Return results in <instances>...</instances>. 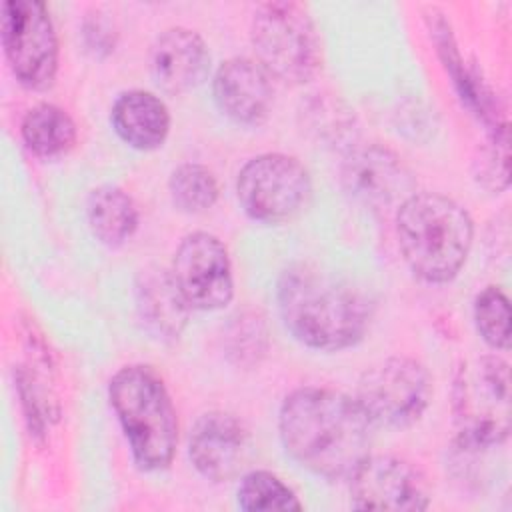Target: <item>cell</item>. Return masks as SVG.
<instances>
[{"instance_id":"obj_1","label":"cell","mask_w":512,"mask_h":512,"mask_svg":"<svg viewBox=\"0 0 512 512\" xmlns=\"http://www.w3.org/2000/svg\"><path fill=\"white\" fill-rule=\"evenodd\" d=\"M374 428L354 396L318 386L290 392L278 414L286 452L326 480H344L356 472L370 456Z\"/></svg>"},{"instance_id":"obj_2","label":"cell","mask_w":512,"mask_h":512,"mask_svg":"<svg viewBox=\"0 0 512 512\" xmlns=\"http://www.w3.org/2000/svg\"><path fill=\"white\" fill-rule=\"evenodd\" d=\"M276 300L288 332L314 350L336 352L358 344L372 316L360 288L310 262H296L280 274Z\"/></svg>"},{"instance_id":"obj_3","label":"cell","mask_w":512,"mask_h":512,"mask_svg":"<svg viewBox=\"0 0 512 512\" xmlns=\"http://www.w3.org/2000/svg\"><path fill=\"white\" fill-rule=\"evenodd\" d=\"M396 236L408 268L426 282L442 284L464 266L474 226L456 200L438 192H412L396 212Z\"/></svg>"},{"instance_id":"obj_4","label":"cell","mask_w":512,"mask_h":512,"mask_svg":"<svg viewBox=\"0 0 512 512\" xmlns=\"http://www.w3.org/2000/svg\"><path fill=\"white\" fill-rule=\"evenodd\" d=\"M108 398L140 470L156 472L170 466L178 444V418L162 378L144 364L120 368Z\"/></svg>"},{"instance_id":"obj_5","label":"cell","mask_w":512,"mask_h":512,"mask_svg":"<svg viewBox=\"0 0 512 512\" xmlns=\"http://www.w3.org/2000/svg\"><path fill=\"white\" fill-rule=\"evenodd\" d=\"M458 442L466 450L502 444L510 432V372L498 356H478L458 368L452 388Z\"/></svg>"},{"instance_id":"obj_6","label":"cell","mask_w":512,"mask_h":512,"mask_svg":"<svg viewBox=\"0 0 512 512\" xmlns=\"http://www.w3.org/2000/svg\"><path fill=\"white\" fill-rule=\"evenodd\" d=\"M250 38L266 72L288 84L308 82L320 68V38L296 2H266L252 16Z\"/></svg>"},{"instance_id":"obj_7","label":"cell","mask_w":512,"mask_h":512,"mask_svg":"<svg viewBox=\"0 0 512 512\" xmlns=\"http://www.w3.org/2000/svg\"><path fill=\"white\" fill-rule=\"evenodd\" d=\"M432 396L426 368L406 356L370 366L358 380L356 402L374 426L406 428L424 414Z\"/></svg>"},{"instance_id":"obj_8","label":"cell","mask_w":512,"mask_h":512,"mask_svg":"<svg viewBox=\"0 0 512 512\" xmlns=\"http://www.w3.org/2000/svg\"><path fill=\"white\" fill-rule=\"evenodd\" d=\"M312 190L306 166L288 154L268 152L250 158L238 172L236 196L242 210L258 222L292 218Z\"/></svg>"},{"instance_id":"obj_9","label":"cell","mask_w":512,"mask_h":512,"mask_svg":"<svg viewBox=\"0 0 512 512\" xmlns=\"http://www.w3.org/2000/svg\"><path fill=\"white\" fill-rule=\"evenodd\" d=\"M2 46L22 86H52L58 72V38L42 2L10 0L2 6Z\"/></svg>"},{"instance_id":"obj_10","label":"cell","mask_w":512,"mask_h":512,"mask_svg":"<svg viewBox=\"0 0 512 512\" xmlns=\"http://www.w3.org/2000/svg\"><path fill=\"white\" fill-rule=\"evenodd\" d=\"M172 278L190 308L220 310L234 296L232 264L226 246L208 232H190L174 252Z\"/></svg>"},{"instance_id":"obj_11","label":"cell","mask_w":512,"mask_h":512,"mask_svg":"<svg viewBox=\"0 0 512 512\" xmlns=\"http://www.w3.org/2000/svg\"><path fill=\"white\" fill-rule=\"evenodd\" d=\"M350 480V502L356 510H426V478L396 456H368Z\"/></svg>"},{"instance_id":"obj_12","label":"cell","mask_w":512,"mask_h":512,"mask_svg":"<svg viewBox=\"0 0 512 512\" xmlns=\"http://www.w3.org/2000/svg\"><path fill=\"white\" fill-rule=\"evenodd\" d=\"M346 194L372 210L390 208L412 194V178L402 160L380 144L356 146L340 170Z\"/></svg>"},{"instance_id":"obj_13","label":"cell","mask_w":512,"mask_h":512,"mask_svg":"<svg viewBox=\"0 0 512 512\" xmlns=\"http://www.w3.org/2000/svg\"><path fill=\"white\" fill-rule=\"evenodd\" d=\"M248 450V432L244 424L222 410L202 414L188 438V456L192 466L212 482L234 478Z\"/></svg>"},{"instance_id":"obj_14","label":"cell","mask_w":512,"mask_h":512,"mask_svg":"<svg viewBox=\"0 0 512 512\" xmlns=\"http://www.w3.org/2000/svg\"><path fill=\"white\" fill-rule=\"evenodd\" d=\"M270 78L272 76L258 60L244 56L228 58L214 74V100L230 120L256 126L268 118L274 102Z\"/></svg>"},{"instance_id":"obj_15","label":"cell","mask_w":512,"mask_h":512,"mask_svg":"<svg viewBox=\"0 0 512 512\" xmlns=\"http://www.w3.org/2000/svg\"><path fill=\"white\" fill-rule=\"evenodd\" d=\"M150 68L162 90L182 94L202 84L208 76L210 52L198 32L174 26L156 38Z\"/></svg>"},{"instance_id":"obj_16","label":"cell","mask_w":512,"mask_h":512,"mask_svg":"<svg viewBox=\"0 0 512 512\" xmlns=\"http://www.w3.org/2000/svg\"><path fill=\"white\" fill-rule=\"evenodd\" d=\"M136 310L144 330L162 340H176L186 324L190 306L178 290L172 272L152 266L138 274L136 278Z\"/></svg>"},{"instance_id":"obj_17","label":"cell","mask_w":512,"mask_h":512,"mask_svg":"<svg viewBox=\"0 0 512 512\" xmlns=\"http://www.w3.org/2000/svg\"><path fill=\"white\" fill-rule=\"evenodd\" d=\"M110 122L116 134L136 150L162 146L170 130L166 104L146 90L122 92L112 104Z\"/></svg>"},{"instance_id":"obj_18","label":"cell","mask_w":512,"mask_h":512,"mask_svg":"<svg viewBox=\"0 0 512 512\" xmlns=\"http://www.w3.org/2000/svg\"><path fill=\"white\" fill-rule=\"evenodd\" d=\"M86 218L92 234L102 244L114 248L134 234L138 226V208L128 192L104 184L88 194Z\"/></svg>"},{"instance_id":"obj_19","label":"cell","mask_w":512,"mask_h":512,"mask_svg":"<svg viewBox=\"0 0 512 512\" xmlns=\"http://www.w3.org/2000/svg\"><path fill=\"white\" fill-rule=\"evenodd\" d=\"M22 140L36 156L54 158L76 142V124L72 116L50 102L32 106L22 118Z\"/></svg>"},{"instance_id":"obj_20","label":"cell","mask_w":512,"mask_h":512,"mask_svg":"<svg viewBox=\"0 0 512 512\" xmlns=\"http://www.w3.org/2000/svg\"><path fill=\"white\" fill-rule=\"evenodd\" d=\"M172 204L186 214H198L214 206L218 198V182L210 168L186 162L172 170L168 180Z\"/></svg>"},{"instance_id":"obj_21","label":"cell","mask_w":512,"mask_h":512,"mask_svg":"<svg viewBox=\"0 0 512 512\" xmlns=\"http://www.w3.org/2000/svg\"><path fill=\"white\" fill-rule=\"evenodd\" d=\"M238 506L246 512L300 510L298 496L276 474L268 470H252L242 476L236 490Z\"/></svg>"},{"instance_id":"obj_22","label":"cell","mask_w":512,"mask_h":512,"mask_svg":"<svg viewBox=\"0 0 512 512\" xmlns=\"http://www.w3.org/2000/svg\"><path fill=\"white\" fill-rule=\"evenodd\" d=\"M474 322L482 340L496 348L510 346V302L498 286H486L474 300Z\"/></svg>"},{"instance_id":"obj_23","label":"cell","mask_w":512,"mask_h":512,"mask_svg":"<svg viewBox=\"0 0 512 512\" xmlns=\"http://www.w3.org/2000/svg\"><path fill=\"white\" fill-rule=\"evenodd\" d=\"M230 354H236L238 360H256L258 354L266 350V330L260 318L256 316H238L232 322L228 332Z\"/></svg>"}]
</instances>
